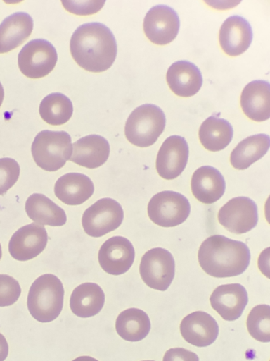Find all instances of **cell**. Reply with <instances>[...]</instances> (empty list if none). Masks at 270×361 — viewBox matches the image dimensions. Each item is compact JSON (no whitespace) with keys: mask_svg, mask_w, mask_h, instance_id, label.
Wrapping results in <instances>:
<instances>
[{"mask_svg":"<svg viewBox=\"0 0 270 361\" xmlns=\"http://www.w3.org/2000/svg\"><path fill=\"white\" fill-rule=\"evenodd\" d=\"M166 80L170 90L182 97L195 95L202 85L199 68L194 63L185 60L177 61L169 67Z\"/></svg>","mask_w":270,"mask_h":361,"instance_id":"ac0fdd59","label":"cell"},{"mask_svg":"<svg viewBox=\"0 0 270 361\" xmlns=\"http://www.w3.org/2000/svg\"><path fill=\"white\" fill-rule=\"evenodd\" d=\"M72 361H98V360L90 357V356H80L75 359H74Z\"/></svg>","mask_w":270,"mask_h":361,"instance_id":"d590c367","label":"cell"},{"mask_svg":"<svg viewBox=\"0 0 270 361\" xmlns=\"http://www.w3.org/2000/svg\"><path fill=\"white\" fill-rule=\"evenodd\" d=\"M191 191L194 197L204 204H212L224 195L226 188L221 173L210 166L197 169L191 178Z\"/></svg>","mask_w":270,"mask_h":361,"instance_id":"44dd1931","label":"cell"},{"mask_svg":"<svg viewBox=\"0 0 270 361\" xmlns=\"http://www.w3.org/2000/svg\"><path fill=\"white\" fill-rule=\"evenodd\" d=\"M269 146L270 139L266 134L249 136L240 141L233 149L230 155V162L236 169H246L263 157Z\"/></svg>","mask_w":270,"mask_h":361,"instance_id":"484cf974","label":"cell"},{"mask_svg":"<svg viewBox=\"0 0 270 361\" xmlns=\"http://www.w3.org/2000/svg\"><path fill=\"white\" fill-rule=\"evenodd\" d=\"M115 329L118 335L124 340L139 341L148 334L150 321L144 311L138 308H129L117 316Z\"/></svg>","mask_w":270,"mask_h":361,"instance_id":"83f0119b","label":"cell"},{"mask_svg":"<svg viewBox=\"0 0 270 361\" xmlns=\"http://www.w3.org/2000/svg\"><path fill=\"white\" fill-rule=\"evenodd\" d=\"M124 212L116 200L105 197L88 207L82 217V227L86 234L98 238L117 228L122 224Z\"/></svg>","mask_w":270,"mask_h":361,"instance_id":"ba28073f","label":"cell"},{"mask_svg":"<svg viewBox=\"0 0 270 361\" xmlns=\"http://www.w3.org/2000/svg\"><path fill=\"white\" fill-rule=\"evenodd\" d=\"M64 8L69 12L77 15H90L98 12L105 4V1H62Z\"/></svg>","mask_w":270,"mask_h":361,"instance_id":"d6a6232c","label":"cell"},{"mask_svg":"<svg viewBox=\"0 0 270 361\" xmlns=\"http://www.w3.org/2000/svg\"><path fill=\"white\" fill-rule=\"evenodd\" d=\"M4 97V87L1 85V83L0 82V106H1V104L3 102Z\"/></svg>","mask_w":270,"mask_h":361,"instance_id":"8d00e7d4","label":"cell"},{"mask_svg":"<svg viewBox=\"0 0 270 361\" xmlns=\"http://www.w3.org/2000/svg\"><path fill=\"white\" fill-rule=\"evenodd\" d=\"M233 127L226 120L212 115L200 125L198 132L202 145L211 152H218L226 147L232 140Z\"/></svg>","mask_w":270,"mask_h":361,"instance_id":"4316f807","label":"cell"},{"mask_svg":"<svg viewBox=\"0 0 270 361\" xmlns=\"http://www.w3.org/2000/svg\"><path fill=\"white\" fill-rule=\"evenodd\" d=\"M2 257V251H1V244H0V259Z\"/></svg>","mask_w":270,"mask_h":361,"instance_id":"74e56055","label":"cell"},{"mask_svg":"<svg viewBox=\"0 0 270 361\" xmlns=\"http://www.w3.org/2000/svg\"><path fill=\"white\" fill-rule=\"evenodd\" d=\"M8 354V345L3 334L0 333V361H4Z\"/></svg>","mask_w":270,"mask_h":361,"instance_id":"e575fe53","label":"cell"},{"mask_svg":"<svg viewBox=\"0 0 270 361\" xmlns=\"http://www.w3.org/2000/svg\"><path fill=\"white\" fill-rule=\"evenodd\" d=\"M70 50L81 68L92 73H101L112 66L117 48L111 30L103 23L92 22L82 24L75 30Z\"/></svg>","mask_w":270,"mask_h":361,"instance_id":"6da1fadb","label":"cell"},{"mask_svg":"<svg viewBox=\"0 0 270 361\" xmlns=\"http://www.w3.org/2000/svg\"><path fill=\"white\" fill-rule=\"evenodd\" d=\"M70 135L65 131L44 130L32 144V155L36 164L47 171L61 169L72 153Z\"/></svg>","mask_w":270,"mask_h":361,"instance_id":"5b68a950","label":"cell"},{"mask_svg":"<svg viewBox=\"0 0 270 361\" xmlns=\"http://www.w3.org/2000/svg\"><path fill=\"white\" fill-rule=\"evenodd\" d=\"M252 30L249 22L243 16L233 15L222 23L219 34L221 49L230 56L244 53L251 44Z\"/></svg>","mask_w":270,"mask_h":361,"instance_id":"2e32d148","label":"cell"},{"mask_svg":"<svg viewBox=\"0 0 270 361\" xmlns=\"http://www.w3.org/2000/svg\"><path fill=\"white\" fill-rule=\"evenodd\" d=\"M139 272L148 287L160 291L166 290L174 277V257L166 249H150L141 258Z\"/></svg>","mask_w":270,"mask_h":361,"instance_id":"9c48e42d","label":"cell"},{"mask_svg":"<svg viewBox=\"0 0 270 361\" xmlns=\"http://www.w3.org/2000/svg\"><path fill=\"white\" fill-rule=\"evenodd\" d=\"M25 208L28 217L41 226H61L67 221L65 211L43 194L29 196Z\"/></svg>","mask_w":270,"mask_h":361,"instance_id":"d4e9b609","label":"cell"},{"mask_svg":"<svg viewBox=\"0 0 270 361\" xmlns=\"http://www.w3.org/2000/svg\"><path fill=\"white\" fill-rule=\"evenodd\" d=\"M200 266L216 278L238 276L248 267L250 250L244 243L221 235H213L201 244L198 254Z\"/></svg>","mask_w":270,"mask_h":361,"instance_id":"7a4b0ae2","label":"cell"},{"mask_svg":"<svg viewBox=\"0 0 270 361\" xmlns=\"http://www.w3.org/2000/svg\"><path fill=\"white\" fill-rule=\"evenodd\" d=\"M240 106L249 118L257 122L270 117V87L268 81L258 80L249 82L240 95Z\"/></svg>","mask_w":270,"mask_h":361,"instance_id":"d6986e66","label":"cell"},{"mask_svg":"<svg viewBox=\"0 0 270 361\" xmlns=\"http://www.w3.org/2000/svg\"><path fill=\"white\" fill-rule=\"evenodd\" d=\"M109 154L107 140L98 135H89L73 143L70 160L81 166L95 169L105 163Z\"/></svg>","mask_w":270,"mask_h":361,"instance_id":"ffe728a7","label":"cell"},{"mask_svg":"<svg viewBox=\"0 0 270 361\" xmlns=\"http://www.w3.org/2000/svg\"><path fill=\"white\" fill-rule=\"evenodd\" d=\"M250 336L260 342L270 341V307L258 305L250 312L246 322Z\"/></svg>","mask_w":270,"mask_h":361,"instance_id":"f546056e","label":"cell"},{"mask_svg":"<svg viewBox=\"0 0 270 361\" xmlns=\"http://www.w3.org/2000/svg\"><path fill=\"white\" fill-rule=\"evenodd\" d=\"M180 20L177 13L167 5L152 7L143 20V31L148 39L158 45L172 42L177 36Z\"/></svg>","mask_w":270,"mask_h":361,"instance_id":"8fae6325","label":"cell"},{"mask_svg":"<svg viewBox=\"0 0 270 361\" xmlns=\"http://www.w3.org/2000/svg\"><path fill=\"white\" fill-rule=\"evenodd\" d=\"M162 361H199V357L185 348H174L165 352Z\"/></svg>","mask_w":270,"mask_h":361,"instance_id":"836d02e7","label":"cell"},{"mask_svg":"<svg viewBox=\"0 0 270 361\" xmlns=\"http://www.w3.org/2000/svg\"><path fill=\"white\" fill-rule=\"evenodd\" d=\"M180 331L183 338L188 343L197 347H206L217 338L219 326L210 314L196 311L181 320Z\"/></svg>","mask_w":270,"mask_h":361,"instance_id":"e0dca14e","label":"cell"},{"mask_svg":"<svg viewBox=\"0 0 270 361\" xmlns=\"http://www.w3.org/2000/svg\"><path fill=\"white\" fill-rule=\"evenodd\" d=\"M166 124L163 111L153 104H142L129 116L124 127L127 140L135 146L153 145L162 133Z\"/></svg>","mask_w":270,"mask_h":361,"instance_id":"277c9868","label":"cell"},{"mask_svg":"<svg viewBox=\"0 0 270 361\" xmlns=\"http://www.w3.org/2000/svg\"><path fill=\"white\" fill-rule=\"evenodd\" d=\"M32 30L33 20L25 12H16L6 17L0 24V54L21 45Z\"/></svg>","mask_w":270,"mask_h":361,"instance_id":"603a6c76","label":"cell"},{"mask_svg":"<svg viewBox=\"0 0 270 361\" xmlns=\"http://www.w3.org/2000/svg\"><path fill=\"white\" fill-rule=\"evenodd\" d=\"M191 206L179 192L165 190L155 194L148 204V215L155 224L165 228L176 226L188 217Z\"/></svg>","mask_w":270,"mask_h":361,"instance_id":"8992f818","label":"cell"},{"mask_svg":"<svg viewBox=\"0 0 270 361\" xmlns=\"http://www.w3.org/2000/svg\"><path fill=\"white\" fill-rule=\"evenodd\" d=\"M143 361H154V360H143Z\"/></svg>","mask_w":270,"mask_h":361,"instance_id":"f35d334b","label":"cell"},{"mask_svg":"<svg viewBox=\"0 0 270 361\" xmlns=\"http://www.w3.org/2000/svg\"><path fill=\"white\" fill-rule=\"evenodd\" d=\"M39 111L46 123L60 126L70 120L73 113V106L67 96L60 92H53L41 100Z\"/></svg>","mask_w":270,"mask_h":361,"instance_id":"f1b7e54d","label":"cell"},{"mask_svg":"<svg viewBox=\"0 0 270 361\" xmlns=\"http://www.w3.org/2000/svg\"><path fill=\"white\" fill-rule=\"evenodd\" d=\"M212 307L226 321L238 319L248 302L246 289L240 283L221 285L210 298Z\"/></svg>","mask_w":270,"mask_h":361,"instance_id":"9a60e30c","label":"cell"},{"mask_svg":"<svg viewBox=\"0 0 270 361\" xmlns=\"http://www.w3.org/2000/svg\"><path fill=\"white\" fill-rule=\"evenodd\" d=\"M217 217L219 224L231 233H245L257 226V206L248 197H233L220 208Z\"/></svg>","mask_w":270,"mask_h":361,"instance_id":"30bf717a","label":"cell"},{"mask_svg":"<svg viewBox=\"0 0 270 361\" xmlns=\"http://www.w3.org/2000/svg\"><path fill=\"white\" fill-rule=\"evenodd\" d=\"M94 186L87 176L80 173H68L60 177L54 185L56 196L68 205H79L94 193Z\"/></svg>","mask_w":270,"mask_h":361,"instance_id":"7402d4cb","label":"cell"},{"mask_svg":"<svg viewBox=\"0 0 270 361\" xmlns=\"http://www.w3.org/2000/svg\"><path fill=\"white\" fill-rule=\"evenodd\" d=\"M64 288L55 275L45 274L31 285L27 295L30 314L40 322H50L60 314L63 305Z\"/></svg>","mask_w":270,"mask_h":361,"instance_id":"3957f363","label":"cell"},{"mask_svg":"<svg viewBox=\"0 0 270 361\" xmlns=\"http://www.w3.org/2000/svg\"><path fill=\"white\" fill-rule=\"evenodd\" d=\"M58 55L53 45L44 39H35L27 43L18 56L21 73L32 79L45 77L56 64Z\"/></svg>","mask_w":270,"mask_h":361,"instance_id":"52a82bcc","label":"cell"},{"mask_svg":"<svg viewBox=\"0 0 270 361\" xmlns=\"http://www.w3.org/2000/svg\"><path fill=\"white\" fill-rule=\"evenodd\" d=\"M20 166L13 159H0V195L6 193L18 180Z\"/></svg>","mask_w":270,"mask_h":361,"instance_id":"4dcf8cb0","label":"cell"},{"mask_svg":"<svg viewBox=\"0 0 270 361\" xmlns=\"http://www.w3.org/2000/svg\"><path fill=\"white\" fill-rule=\"evenodd\" d=\"M189 148L184 137H168L162 144L156 158V170L164 179L177 178L184 170L188 159Z\"/></svg>","mask_w":270,"mask_h":361,"instance_id":"7c38bea8","label":"cell"},{"mask_svg":"<svg viewBox=\"0 0 270 361\" xmlns=\"http://www.w3.org/2000/svg\"><path fill=\"white\" fill-rule=\"evenodd\" d=\"M105 302L102 288L95 283H84L77 286L70 298L72 312L79 317L87 318L100 312Z\"/></svg>","mask_w":270,"mask_h":361,"instance_id":"cb8c5ba5","label":"cell"},{"mask_svg":"<svg viewBox=\"0 0 270 361\" xmlns=\"http://www.w3.org/2000/svg\"><path fill=\"white\" fill-rule=\"evenodd\" d=\"M135 251L131 243L122 236H114L105 241L98 255L101 268L108 274L120 275L132 266Z\"/></svg>","mask_w":270,"mask_h":361,"instance_id":"4fadbf2b","label":"cell"},{"mask_svg":"<svg viewBox=\"0 0 270 361\" xmlns=\"http://www.w3.org/2000/svg\"><path fill=\"white\" fill-rule=\"evenodd\" d=\"M48 235L46 228L38 224L25 225L15 231L10 239L8 251L18 261L30 260L46 247Z\"/></svg>","mask_w":270,"mask_h":361,"instance_id":"5bb4252c","label":"cell"},{"mask_svg":"<svg viewBox=\"0 0 270 361\" xmlns=\"http://www.w3.org/2000/svg\"><path fill=\"white\" fill-rule=\"evenodd\" d=\"M21 288L17 280L6 274H0V307L10 306L19 298Z\"/></svg>","mask_w":270,"mask_h":361,"instance_id":"1f68e13d","label":"cell"}]
</instances>
